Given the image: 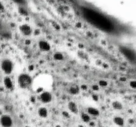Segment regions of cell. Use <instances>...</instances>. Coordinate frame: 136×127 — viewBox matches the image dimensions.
Listing matches in <instances>:
<instances>
[{
    "label": "cell",
    "instance_id": "obj_1",
    "mask_svg": "<svg viewBox=\"0 0 136 127\" xmlns=\"http://www.w3.org/2000/svg\"><path fill=\"white\" fill-rule=\"evenodd\" d=\"M83 13L87 21L97 28L106 31H111L114 28L113 24L108 18L96 11L84 8Z\"/></svg>",
    "mask_w": 136,
    "mask_h": 127
},
{
    "label": "cell",
    "instance_id": "obj_2",
    "mask_svg": "<svg viewBox=\"0 0 136 127\" xmlns=\"http://www.w3.org/2000/svg\"><path fill=\"white\" fill-rule=\"evenodd\" d=\"M53 85L52 78L48 75H43L38 76L33 82L35 91L37 92L45 91Z\"/></svg>",
    "mask_w": 136,
    "mask_h": 127
},
{
    "label": "cell",
    "instance_id": "obj_3",
    "mask_svg": "<svg viewBox=\"0 0 136 127\" xmlns=\"http://www.w3.org/2000/svg\"><path fill=\"white\" fill-rule=\"evenodd\" d=\"M33 84L32 78L26 74H21L18 78L19 86L22 89H27Z\"/></svg>",
    "mask_w": 136,
    "mask_h": 127
},
{
    "label": "cell",
    "instance_id": "obj_4",
    "mask_svg": "<svg viewBox=\"0 0 136 127\" xmlns=\"http://www.w3.org/2000/svg\"><path fill=\"white\" fill-rule=\"evenodd\" d=\"M1 70L6 74H10L13 69V64L12 62L9 59H5L1 62Z\"/></svg>",
    "mask_w": 136,
    "mask_h": 127
},
{
    "label": "cell",
    "instance_id": "obj_5",
    "mask_svg": "<svg viewBox=\"0 0 136 127\" xmlns=\"http://www.w3.org/2000/svg\"><path fill=\"white\" fill-rule=\"evenodd\" d=\"M0 123L3 127H11L13 124V120L9 115H2L0 118Z\"/></svg>",
    "mask_w": 136,
    "mask_h": 127
},
{
    "label": "cell",
    "instance_id": "obj_6",
    "mask_svg": "<svg viewBox=\"0 0 136 127\" xmlns=\"http://www.w3.org/2000/svg\"><path fill=\"white\" fill-rule=\"evenodd\" d=\"M52 98H53L52 94L48 91H43L42 93H40V101L44 103H50L52 101Z\"/></svg>",
    "mask_w": 136,
    "mask_h": 127
},
{
    "label": "cell",
    "instance_id": "obj_7",
    "mask_svg": "<svg viewBox=\"0 0 136 127\" xmlns=\"http://www.w3.org/2000/svg\"><path fill=\"white\" fill-rule=\"evenodd\" d=\"M19 31L21 33V34H23L25 36H29L32 34V28L29 26V25H26V24H24V25H21L19 27Z\"/></svg>",
    "mask_w": 136,
    "mask_h": 127
},
{
    "label": "cell",
    "instance_id": "obj_8",
    "mask_svg": "<svg viewBox=\"0 0 136 127\" xmlns=\"http://www.w3.org/2000/svg\"><path fill=\"white\" fill-rule=\"evenodd\" d=\"M39 47L40 48V50L43 51V52H47L49 51L50 50V44L45 40H40L39 42Z\"/></svg>",
    "mask_w": 136,
    "mask_h": 127
},
{
    "label": "cell",
    "instance_id": "obj_9",
    "mask_svg": "<svg viewBox=\"0 0 136 127\" xmlns=\"http://www.w3.org/2000/svg\"><path fill=\"white\" fill-rule=\"evenodd\" d=\"M68 108L69 111L72 113L73 114L77 115L78 113V107L77 105L73 101H70L68 103Z\"/></svg>",
    "mask_w": 136,
    "mask_h": 127
},
{
    "label": "cell",
    "instance_id": "obj_10",
    "mask_svg": "<svg viewBox=\"0 0 136 127\" xmlns=\"http://www.w3.org/2000/svg\"><path fill=\"white\" fill-rule=\"evenodd\" d=\"M121 51H122V52H123L124 55L126 56L127 58H130V60H134V59H135V55H134V54H133L130 50L126 49V48H122Z\"/></svg>",
    "mask_w": 136,
    "mask_h": 127
},
{
    "label": "cell",
    "instance_id": "obj_11",
    "mask_svg": "<svg viewBox=\"0 0 136 127\" xmlns=\"http://www.w3.org/2000/svg\"><path fill=\"white\" fill-rule=\"evenodd\" d=\"M38 114L40 117L46 118L48 116V111L45 107H42L38 109Z\"/></svg>",
    "mask_w": 136,
    "mask_h": 127
},
{
    "label": "cell",
    "instance_id": "obj_12",
    "mask_svg": "<svg viewBox=\"0 0 136 127\" xmlns=\"http://www.w3.org/2000/svg\"><path fill=\"white\" fill-rule=\"evenodd\" d=\"M3 82H4V85H5V86L7 89H12L13 85L12 80H11V78H9V77H5L4 78Z\"/></svg>",
    "mask_w": 136,
    "mask_h": 127
},
{
    "label": "cell",
    "instance_id": "obj_13",
    "mask_svg": "<svg viewBox=\"0 0 136 127\" xmlns=\"http://www.w3.org/2000/svg\"><path fill=\"white\" fill-rule=\"evenodd\" d=\"M87 111L90 115H93V116H98L100 115L99 111L94 107H88Z\"/></svg>",
    "mask_w": 136,
    "mask_h": 127
},
{
    "label": "cell",
    "instance_id": "obj_14",
    "mask_svg": "<svg viewBox=\"0 0 136 127\" xmlns=\"http://www.w3.org/2000/svg\"><path fill=\"white\" fill-rule=\"evenodd\" d=\"M114 122L115 124H116L120 127H122L124 124V119L121 117H115L114 118Z\"/></svg>",
    "mask_w": 136,
    "mask_h": 127
},
{
    "label": "cell",
    "instance_id": "obj_15",
    "mask_svg": "<svg viewBox=\"0 0 136 127\" xmlns=\"http://www.w3.org/2000/svg\"><path fill=\"white\" fill-rule=\"evenodd\" d=\"M111 105H112L113 108H114V109H116V110H121V109H122V108H123V105L121 104V103L118 101H113Z\"/></svg>",
    "mask_w": 136,
    "mask_h": 127
},
{
    "label": "cell",
    "instance_id": "obj_16",
    "mask_svg": "<svg viewBox=\"0 0 136 127\" xmlns=\"http://www.w3.org/2000/svg\"><path fill=\"white\" fill-rule=\"evenodd\" d=\"M79 87H78V85H72L70 88V93L72 95H76L79 93Z\"/></svg>",
    "mask_w": 136,
    "mask_h": 127
},
{
    "label": "cell",
    "instance_id": "obj_17",
    "mask_svg": "<svg viewBox=\"0 0 136 127\" xmlns=\"http://www.w3.org/2000/svg\"><path fill=\"white\" fill-rule=\"evenodd\" d=\"M53 58L56 60H64V56L62 55V53L60 52H56L53 55Z\"/></svg>",
    "mask_w": 136,
    "mask_h": 127
},
{
    "label": "cell",
    "instance_id": "obj_18",
    "mask_svg": "<svg viewBox=\"0 0 136 127\" xmlns=\"http://www.w3.org/2000/svg\"><path fill=\"white\" fill-rule=\"evenodd\" d=\"M81 118L84 122H90V117L86 113H82L81 115Z\"/></svg>",
    "mask_w": 136,
    "mask_h": 127
},
{
    "label": "cell",
    "instance_id": "obj_19",
    "mask_svg": "<svg viewBox=\"0 0 136 127\" xmlns=\"http://www.w3.org/2000/svg\"><path fill=\"white\" fill-rule=\"evenodd\" d=\"M107 85H108L107 81H106L104 80H100L99 81V86H100V87H106Z\"/></svg>",
    "mask_w": 136,
    "mask_h": 127
},
{
    "label": "cell",
    "instance_id": "obj_20",
    "mask_svg": "<svg viewBox=\"0 0 136 127\" xmlns=\"http://www.w3.org/2000/svg\"><path fill=\"white\" fill-rule=\"evenodd\" d=\"M130 87H131V88H133V89H136V81L135 80L130 81Z\"/></svg>",
    "mask_w": 136,
    "mask_h": 127
},
{
    "label": "cell",
    "instance_id": "obj_21",
    "mask_svg": "<svg viewBox=\"0 0 136 127\" xmlns=\"http://www.w3.org/2000/svg\"><path fill=\"white\" fill-rule=\"evenodd\" d=\"M92 99H93V100H94L95 101H97L99 99V97H98V96L97 95H96V94H94V95H92Z\"/></svg>",
    "mask_w": 136,
    "mask_h": 127
},
{
    "label": "cell",
    "instance_id": "obj_22",
    "mask_svg": "<svg viewBox=\"0 0 136 127\" xmlns=\"http://www.w3.org/2000/svg\"><path fill=\"white\" fill-rule=\"evenodd\" d=\"M92 89L94 90V91H97V90L99 89V86L97 85H94L92 86Z\"/></svg>",
    "mask_w": 136,
    "mask_h": 127
},
{
    "label": "cell",
    "instance_id": "obj_23",
    "mask_svg": "<svg viewBox=\"0 0 136 127\" xmlns=\"http://www.w3.org/2000/svg\"><path fill=\"white\" fill-rule=\"evenodd\" d=\"M14 1H15L17 3H22L24 2V1L23 0H13Z\"/></svg>",
    "mask_w": 136,
    "mask_h": 127
},
{
    "label": "cell",
    "instance_id": "obj_24",
    "mask_svg": "<svg viewBox=\"0 0 136 127\" xmlns=\"http://www.w3.org/2000/svg\"><path fill=\"white\" fill-rule=\"evenodd\" d=\"M3 9V5L1 3H0V10H2Z\"/></svg>",
    "mask_w": 136,
    "mask_h": 127
},
{
    "label": "cell",
    "instance_id": "obj_25",
    "mask_svg": "<svg viewBox=\"0 0 136 127\" xmlns=\"http://www.w3.org/2000/svg\"><path fill=\"white\" fill-rule=\"evenodd\" d=\"M31 69V70H33V66H29V70Z\"/></svg>",
    "mask_w": 136,
    "mask_h": 127
},
{
    "label": "cell",
    "instance_id": "obj_26",
    "mask_svg": "<svg viewBox=\"0 0 136 127\" xmlns=\"http://www.w3.org/2000/svg\"><path fill=\"white\" fill-rule=\"evenodd\" d=\"M1 22H0V28H1Z\"/></svg>",
    "mask_w": 136,
    "mask_h": 127
}]
</instances>
